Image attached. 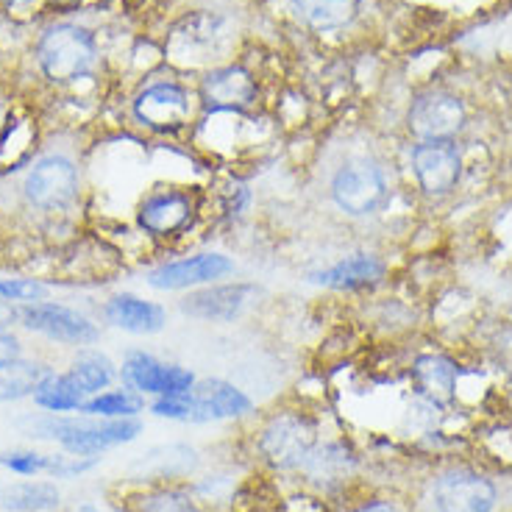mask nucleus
<instances>
[{"label":"nucleus","mask_w":512,"mask_h":512,"mask_svg":"<svg viewBox=\"0 0 512 512\" xmlns=\"http://www.w3.org/2000/svg\"><path fill=\"white\" fill-rule=\"evenodd\" d=\"M53 3H78V0H53Z\"/></svg>","instance_id":"nucleus-34"},{"label":"nucleus","mask_w":512,"mask_h":512,"mask_svg":"<svg viewBox=\"0 0 512 512\" xmlns=\"http://www.w3.org/2000/svg\"><path fill=\"white\" fill-rule=\"evenodd\" d=\"M437 512H493L496 487L474 471H448L435 482Z\"/></svg>","instance_id":"nucleus-9"},{"label":"nucleus","mask_w":512,"mask_h":512,"mask_svg":"<svg viewBox=\"0 0 512 512\" xmlns=\"http://www.w3.org/2000/svg\"><path fill=\"white\" fill-rule=\"evenodd\" d=\"M140 432L137 418H59L53 412L48 418L28 421V435L56 440L73 457H95L106 448L131 443Z\"/></svg>","instance_id":"nucleus-1"},{"label":"nucleus","mask_w":512,"mask_h":512,"mask_svg":"<svg viewBox=\"0 0 512 512\" xmlns=\"http://www.w3.org/2000/svg\"><path fill=\"white\" fill-rule=\"evenodd\" d=\"M412 170L426 195H446L460 181V151L448 140H426L412 151Z\"/></svg>","instance_id":"nucleus-8"},{"label":"nucleus","mask_w":512,"mask_h":512,"mask_svg":"<svg viewBox=\"0 0 512 512\" xmlns=\"http://www.w3.org/2000/svg\"><path fill=\"white\" fill-rule=\"evenodd\" d=\"M48 287L34 279H0V301H23V304H37L45 301Z\"/></svg>","instance_id":"nucleus-29"},{"label":"nucleus","mask_w":512,"mask_h":512,"mask_svg":"<svg viewBox=\"0 0 512 512\" xmlns=\"http://www.w3.org/2000/svg\"><path fill=\"white\" fill-rule=\"evenodd\" d=\"M81 412L90 418H134L137 412H142V401L126 390H112V393H98V396L87 398Z\"/></svg>","instance_id":"nucleus-26"},{"label":"nucleus","mask_w":512,"mask_h":512,"mask_svg":"<svg viewBox=\"0 0 512 512\" xmlns=\"http://www.w3.org/2000/svg\"><path fill=\"white\" fill-rule=\"evenodd\" d=\"M298 17L315 31H332L346 26L354 17L357 0H290Z\"/></svg>","instance_id":"nucleus-23"},{"label":"nucleus","mask_w":512,"mask_h":512,"mask_svg":"<svg viewBox=\"0 0 512 512\" xmlns=\"http://www.w3.org/2000/svg\"><path fill=\"white\" fill-rule=\"evenodd\" d=\"M17 315L28 332H37L67 346H92L101 337V329L87 315L64 304H53V301L23 304V309H17Z\"/></svg>","instance_id":"nucleus-4"},{"label":"nucleus","mask_w":512,"mask_h":512,"mask_svg":"<svg viewBox=\"0 0 512 512\" xmlns=\"http://www.w3.org/2000/svg\"><path fill=\"white\" fill-rule=\"evenodd\" d=\"M457 365L446 357H421L415 362V382H418V390L429 401L435 404H448L454 398V387H457Z\"/></svg>","instance_id":"nucleus-20"},{"label":"nucleus","mask_w":512,"mask_h":512,"mask_svg":"<svg viewBox=\"0 0 512 512\" xmlns=\"http://www.w3.org/2000/svg\"><path fill=\"white\" fill-rule=\"evenodd\" d=\"M254 295V284H218L187 295L181 301V312L198 320H234L251 304Z\"/></svg>","instance_id":"nucleus-14"},{"label":"nucleus","mask_w":512,"mask_h":512,"mask_svg":"<svg viewBox=\"0 0 512 512\" xmlns=\"http://www.w3.org/2000/svg\"><path fill=\"white\" fill-rule=\"evenodd\" d=\"M192 204L181 192H159L140 206V226L151 234H170L190 220Z\"/></svg>","instance_id":"nucleus-18"},{"label":"nucleus","mask_w":512,"mask_h":512,"mask_svg":"<svg viewBox=\"0 0 512 512\" xmlns=\"http://www.w3.org/2000/svg\"><path fill=\"white\" fill-rule=\"evenodd\" d=\"M48 373L51 371L45 365L31 362V359H3L0 362V404L34 396V390Z\"/></svg>","instance_id":"nucleus-22"},{"label":"nucleus","mask_w":512,"mask_h":512,"mask_svg":"<svg viewBox=\"0 0 512 512\" xmlns=\"http://www.w3.org/2000/svg\"><path fill=\"white\" fill-rule=\"evenodd\" d=\"M201 98L212 112H240L254 103L256 84L243 67H220L204 78Z\"/></svg>","instance_id":"nucleus-15"},{"label":"nucleus","mask_w":512,"mask_h":512,"mask_svg":"<svg viewBox=\"0 0 512 512\" xmlns=\"http://www.w3.org/2000/svg\"><path fill=\"white\" fill-rule=\"evenodd\" d=\"M354 465V457L346 446L340 443H329V446L315 448L309 454V460L304 462V471H307L315 482H337L351 471Z\"/></svg>","instance_id":"nucleus-25"},{"label":"nucleus","mask_w":512,"mask_h":512,"mask_svg":"<svg viewBox=\"0 0 512 512\" xmlns=\"http://www.w3.org/2000/svg\"><path fill=\"white\" fill-rule=\"evenodd\" d=\"M234 273V262L223 254H198L179 262H167L148 273V284L156 290H187L201 284H215Z\"/></svg>","instance_id":"nucleus-11"},{"label":"nucleus","mask_w":512,"mask_h":512,"mask_svg":"<svg viewBox=\"0 0 512 512\" xmlns=\"http://www.w3.org/2000/svg\"><path fill=\"white\" fill-rule=\"evenodd\" d=\"M70 373L76 376V382L84 387V393L90 398L98 396L101 390H106L109 384L115 382V365H112V359L101 354V351H90V348L78 351Z\"/></svg>","instance_id":"nucleus-24"},{"label":"nucleus","mask_w":512,"mask_h":512,"mask_svg":"<svg viewBox=\"0 0 512 512\" xmlns=\"http://www.w3.org/2000/svg\"><path fill=\"white\" fill-rule=\"evenodd\" d=\"M17 318H20V315H17V309H14L9 301H0V329L12 326Z\"/></svg>","instance_id":"nucleus-32"},{"label":"nucleus","mask_w":512,"mask_h":512,"mask_svg":"<svg viewBox=\"0 0 512 512\" xmlns=\"http://www.w3.org/2000/svg\"><path fill=\"white\" fill-rule=\"evenodd\" d=\"M134 115L140 117L142 123L156 131H173L181 128L190 117V98L181 90L179 84H154L140 98L134 101Z\"/></svg>","instance_id":"nucleus-13"},{"label":"nucleus","mask_w":512,"mask_h":512,"mask_svg":"<svg viewBox=\"0 0 512 512\" xmlns=\"http://www.w3.org/2000/svg\"><path fill=\"white\" fill-rule=\"evenodd\" d=\"M357 512H398L393 504H384V501H376V504H368V507H362Z\"/></svg>","instance_id":"nucleus-33"},{"label":"nucleus","mask_w":512,"mask_h":512,"mask_svg":"<svg viewBox=\"0 0 512 512\" xmlns=\"http://www.w3.org/2000/svg\"><path fill=\"white\" fill-rule=\"evenodd\" d=\"M106 320L131 334H156L165 326V309L154 304V301H142L137 295H115L106 309H103Z\"/></svg>","instance_id":"nucleus-16"},{"label":"nucleus","mask_w":512,"mask_h":512,"mask_svg":"<svg viewBox=\"0 0 512 512\" xmlns=\"http://www.w3.org/2000/svg\"><path fill=\"white\" fill-rule=\"evenodd\" d=\"M151 412L170 421H190V396H159Z\"/></svg>","instance_id":"nucleus-30"},{"label":"nucleus","mask_w":512,"mask_h":512,"mask_svg":"<svg viewBox=\"0 0 512 512\" xmlns=\"http://www.w3.org/2000/svg\"><path fill=\"white\" fill-rule=\"evenodd\" d=\"M0 120H3V109H0Z\"/></svg>","instance_id":"nucleus-36"},{"label":"nucleus","mask_w":512,"mask_h":512,"mask_svg":"<svg viewBox=\"0 0 512 512\" xmlns=\"http://www.w3.org/2000/svg\"><path fill=\"white\" fill-rule=\"evenodd\" d=\"M465 123V106L457 95L448 92H426L410 109V128L415 137L426 140H448Z\"/></svg>","instance_id":"nucleus-10"},{"label":"nucleus","mask_w":512,"mask_h":512,"mask_svg":"<svg viewBox=\"0 0 512 512\" xmlns=\"http://www.w3.org/2000/svg\"><path fill=\"white\" fill-rule=\"evenodd\" d=\"M187 396H190L192 423L226 421V418H240L245 412H251V398L223 379H204L195 384Z\"/></svg>","instance_id":"nucleus-12"},{"label":"nucleus","mask_w":512,"mask_h":512,"mask_svg":"<svg viewBox=\"0 0 512 512\" xmlns=\"http://www.w3.org/2000/svg\"><path fill=\"white\" fill-rule=\"evenodd\" d=\"M123 379L137 393L148 396H187L195 387V376L179 365H165L145 351L128 354L123 362Z\"/></svg>","instance_id":"nucleus-7"},{"label":"nucleus","mask_w":512,"mask_h":512,"mask_svg":"<svg viewBox=\"0 0 512 512\" xmlns=\"http://www.w3.org/2000/svg\"><path fill=\"white\" fill-rule=\"evenodd\" d=\"M62 501L59 487L51 482H17L0 487V510L6 512H48Z\"/></svg>","instance_id":"nucleus-21"},{"label":"nucleus","mask_w":512,"mask_h":512,"mask_svg":"<svg viewBox=\"0 0 512 512\" xmlns=\"http://www.w3.org/2000/svg\"><path fill=\"white\" fill-rule=\"evenodd\" d=\"M332 198L348 215H371L387 201V179L371 159H351L334 173Z\"/></svg>","instance_id":"nucleus-3"},{"label":"nucleus","mask_w":512,"mask_h":512,"mask_svg":"<svg viewBox=\"0 0 512 512\" xmlns=\"http://www.w3.org/2000/svg\"><path fill=\"white\" fill-rule=\"evenodd\" d=\"M81 512H101V510H90V507H87V510H81Z\"/></svg>","instance_id":"nucleus-35"},{"label":"nucleus","mask_w":512,"mask_h":512,"mask_svg":"<svg viewBox=\"0 0 512 512\" xmlns=\"http://www.w3.org/2000/svg\"><path fill=\"white\" fill-rule=\"evenodd\" d=\"M37 56L45 76L56 84H67L92 73V67L98 62V48L90 31L62 23V26L48 28V34L39 42Z\"/></svg>","instance_id":"nucleus-2"},{"label":"nucleus","mask_w":512,"mask_h":512,"mask_svg":"<svg viewBox=\"0 0 512 512\" xmlns=\"http://www.w3.org/2000/svg\"><path fill=\"white\" fill-rule=\"evenodd\" d=\"M384 265L371 254H351L346 259H340L337 265L326 270L312 273L309 279L323 287H332V290H354L362 284H371L376 279H382Z\"/></svg>","instance_id":"nucleus-17"},{"label":"nucleus","mask_w":512,"mask_h":512,"mask_svg":"<svg viewBox=\"0 0 512 512\" xmlns=\"http://www.w3.org/2000/svg\"><path fill=\"white\" fill-rule=\"evenodd\" d=\"M259 448L276 468H304L318 448V429L304 415H276L265 426Z\"/></svg>","instance_id":"nucleus-5"},{"label":"nucleus","mask_w":512,"mask_h":512,"mask_svg":"<svg viewBox=\"0 0 512 512\" xmlns=\"http://www.w3.org/2000/svg\"><path fill=\"white\" fill-rule=\"evenodd\" d=\"M26 201L37 209H64L78 195V170L64 156H42L23 179Z\"/></svg>","instance_id":"nucleus-6"},{"label":"nucleus","mask_w":512,"mask_h":512,"mask_svg":"<svg viewBox=\"0 0 512 512\" xmlns=\"http://www.w3.org/2000/svg\"><path fill=\"white\" fill-rule=\"evenodd\" d=\"M87 393L84 387L76 382V376L67 373H48L39 387L34 390V401L37 407L48 412H81V407L87 404Z\"/></svg>","instance_id":"nucleus-19"},{"label":"nucleus","mask_w":512,"mask_h":512,"mask_svg":"<svg viewBox=\"0 0 512 512\" xmlns=\"http://www.w3.org/2000/svg\"><path fill=\"white\" fill-rule=\"evenodd\" d=\"M140 512H201V507L181 490H162L142 499Z\"/></svg>","instance_id":"nucleus-28"},{"label":"nucleus","mask_w":512,"mask_h":512,"mask_svg":"<svg viewBox=\"0 0 512 512\" xmlns=\"http://www.w3.org/2000/svg\"><path fill=\"white\" fill-rule=\"evenodd\" d=\"M14 357H20V343H17V337H14V334L0 329V362H3V359H14Z\"/></svg>","instance_id":"nucleus-31"},{"label":"nucleus","mask_w":512,"mask_h":512,"mask_svg":"<svg viewBox=\"0 0 512 512\" xmlns=\"http://www.w3.org/2000/svg\"><path fill=\"white\" fill-rule=\"evenodd\" d=\"M0 465H6L12 474L20 476L51 474L53 457L51 454H37V451H14V454H3Z\"/></svg>","instance_id":"nucleus-27"}]
</instances>
